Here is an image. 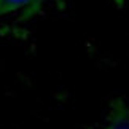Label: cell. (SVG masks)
Returning a JSON list of instances; mask_svg holds the SVG:
<instances>
[{"mask_svg":"<svg viewBox=\"0 0 129 129\" xmlns=\"http://www.w3.org/2000/svg\"><path fill=\"white\" fill-rule=\"evenodd\" d=\"M124 2H126V0H113V3H115L118 8H121L123 5H124Z\"/></svg>","mask_w":129,"mask_h":129,"instance_id":"3957f363","label":"cell"},{"mask_svg":"<svg viewBox=\"0 0 129 129\" xmlns=\"http://www.w3.org/2000/svg\"><path fill=\"white\" fill-rule=\"evenodd\" d=\"M35 2H40V0H0V18Z\"/></svg>","mask_w":129,"mask_h":129,"instance_id":"7a4b0ae2","label":"cell"},{"mask_svg":"<svg viewBox=\"0 0 129 129\" xmlns=\"http://www.w3.org/2000/svg\"><path fill=\"white\" fill-rule=\"evenodd\" d=\"M101 129H129V105L123 99H113L108 107L107 121Z\"/></svg>","mask_w":129,"mask_h":129,"instance_id":"6da1fadb","label":"cell"}]
</instances>
